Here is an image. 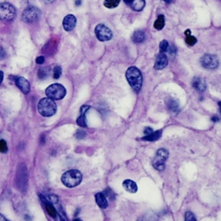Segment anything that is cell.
I'll list each match as a JSON object with an SVG mask.
<instances>
[{
	"label": "cell",
	"mask_w": 221,
	"mask_h": 221,
	"mask_svg": "<svg viewBox=\"0 0 221 221\" xmlns=\"http://www.w3.org/2000/svg\"><path fill=\"white\" fill-rule=\"evenodd\" d=\"M75 136H76V137H77V138L81 139V138H84V137L86 136V132L83 131H78Z\"/></svg>",
	"instance_id": "obj_33"
},
{
	"label": "cell",
	"mask_w": 221,
	"mask_h": 221,
	"mask_svg": "<svg viewBox=\"0 0 221 221\" xmlns=\"http://www.w3.org/2000/svg\"><path fill=\"white\" fill-rule=\"evenodd\" d=\"M162 131L161 130L157 131H153L152 133L149 134V135L143 136L142 139L144 140V141H150V142H152V141H157V140L159 139L161 136H162Z\"/></svg>",
	"instance_id": "obj_21"
},
{
	"label": "cell",
	"mask_w": 221,
	"mask_h": 221,
	"mask_svg": "<svg viewBox=\"0 0 221 221\" xmlns=\"http://www.w3.org/2000/svg\"><path fill=\"white\" fill-rule=\"evenodd\" d=\"M185 41L186 43H187V44L189 45V46H193V45L197 43V39L194 36H192V35H187V36H186Z\"/></svg>",
	"instance_id": "obj_28"
},
{
	"label": "cell",
	"mask_w": 221,
	"mask_h": 221,
	"mask_svg": "<svg viewBox=\"0 0 221 221\" xmlns=\"http://www.w3.org/2000/svg\"><path fill=\"white\" fill-rule=\"evenodd\" d=\"M60 216H61V221H68V219H67V218H66V216H65L63 213H60Z\"/></svg>",
	"instance_id": "obj_36"
},
{
	"label": "cell",
	"mask_w": 221,
	"mask_h": 221,
	"mask_svg": "<svg viewBox=\"0 0 221 221\" xmlns=\"http://www.w3.org/2000/svg\"><path fill=\"white\" fill-rule=\"evenodd\" d=\"M103 193L105 194V196L110 198V200H112V199L114 198V195H115L114 192H113L110 188H107L105 189V191H104Z\"/></svg>",
	"instance_id": "obj_29"
},
{
	"label": "cell",
	"mask_w": 221,
	"mask_h": 221,
	"mask_svg": "<svg viewBox=\"0 0 221 221\" xmlns=\"http://www.w3.org/2000/svg\"><path fill=\"white\" fill-rule=\"evenodd\" d=\"M168 49H169V44H168V42L167 40H163L160 43V52L162 54H164L165 52L168 51Z\"/></svg>",
	"instance_id": "obj_27"
},
{
	"label": "cell",
	"mask_w": 221,
	"mask_h": 221,
	"mask_svg": "<svg viewBox=\"0 0 221 221\" xmlns=\"http://www.w3.org/2000/svg\"><path fill=\"white\" fill-rule=\"evenodd\" d=\"M36 61L37 64H43V62L45 61V58H44V56H43V55H41V56H38V57L36 58Z\"/></svg>",
	"instance_id": "obj_34"
},
{
	"label": "cell",
	"mask_w": 221,
	"mask_h": 221,
	"mask_svg": "<svg viewBox=\"0 0 221 221\" xmlns=\"http://www.w3.org/2000/svg\"><path fill=\"white\" fill-rule=\"evenodd\" d=\"M192 84L193 88L197 90L198 92H200V93H202V92H204L205 90L207 89V84H206V81L204 80L203 79L196 77V78H194L193 80Z\"/></svg>",
	"instance_id": "obj_17"
},
{
	"label": "cell",
	"mask_w": 221,
	"mask_h": 221,
	"mask_svg": "<svg viewBox=\"0 0 221 221\" xmlns=\"http://www.w3.org/2000/svg\"><path fill=\"white\" fill-rule=\"evenodd\" d=\"M14 80L16 85L19 89L21 90L22 93L23 94H28L30 90V86L29 82L23 77H14Z\"/></svg>",
	"instance_id": "obj_11"
},
{
	"label": "cell",
	"mask_w": 221,
	"mask_h": 221,
	"mask_svg": "<svg viewBox=\"0 0 221 221\" xmlns=\"http://www.w3.org/2000/svg\"><path fill=\"white\" fill-rule=\"evenodd\" d=\"M162 1H164V2L167 3V4H170V3H172L173 0H162Z\"/></svg>",
	"instance_id": "obj_41"
},
{
	"label": "cell",
	"mask_w": 221,
	"mask_h": 221,
	"mask_svg": "<svg viewBox=\"0 0 221 221\" xmlns=\"http://www.w3.org/2000/svg\"><path fill=\"white\" fill-rule=\"evenodd\" d=\"M8 150L7 144L6 142L4 140H0V152L2 153H5Z\"/></svg>",
	"instance_id": "obj_32"
},
{
	"label": "cell",
	"mask_w": 221,
	"mask_h": 221,
	"mask_svg": "<svg viewBox=\"0 0 221 221\" xmlns=\"http://www.w3.org/2000/svg\"><path fill=\"white\" fill-rule=\"evenodd\" d=\"M80 4H81V1H80V0H76V1H75V4H76L77 6L80 5Z\"/></svg>",
	"instance_id": "obj_40"
},
{
	"label": "cell",
	"mask_w": 221,
	"mask_h": 221,
	"mask_svg": "<svg viewBox=\"0 0 221 221\" xmlns=\"http://www.w3.org/2000/svg\"><path fill=\"white\" fill-rule=\"evenodd\" d=\"M164 25H165V18H164V16L163 15L158 16V18H157V19L156 20V22L154 23V27H155V29L160 30V29H163Z\"/></svg>",
	"instance_id": "obj_23"
},
{
	"label": "cell",
	"mask_w": 221,
	"mask_h": 221,
	"mask_svg": "<svg viewBox=\"0 0 221 221\" xmlns=\"http://www.w3.org/2000/svg\"><path fill=\"white\" fill-rule=\"evenodd\" d=\"M212 120H213V122H218V117H216V116H214V117H213V118H212Z\"/></svg>",
	"instance_id": "obj_39"
},
{
	"label": "cell",
	"mask_w": 221,
	"mask_h": 221,
	"mask_svg": "<svg viewBox=\"0 0 221 221\" xmlns=\"http://www.w3.org/2000/svg\"><path fill=\"white\" fill-rule=\"evenodd\" d=\"M40 198H41V200H43V202L45 203L46 210L48 211V213L49 214L50 217L54 218H55L57 217V212L55 210V208L54 207L53 204L50 203L49 201H48L46 198L44 196H43V195H40Z\"/></svg>",
	"instance_id": "obj_18"
},
{
	"label": "cell",
	"mask_w": 221,
	"mask_h": 221,
	"mask_svg": "<svg viewBox=\"0 0 221 221\" xmlns=\"http://www.w3.org/2000/svg\"><path fill=\"white\" fill-rule=\"evenodd\" d=\"M82 181V175L79 170L72 169L65 172L61 176V182L68 188H75L78 186Z\"/></svg>",
	"instance_id": "obj_3"
},
{
	"label": "cell",
	"mask_w": 221,
	"mask_h": 221,
	"mask_svg": "<svg viewBox=\"0 0 221 221\" xmlns=\"http://www.w3.org/2000/svg\"><path fill=\"white\" fill-rule=\"evenodd\" d=\"M49 75V68H46V67L39 68V70H38V77H39V79H42V80L46 79Z\"/></svg>",
	"instance_id": "obj_26"
},
{
	"label": "cell",
	"mask_w": 221,
	"mask_h": 221,
	"mask_svg": "<svg viewBox=\"0 0 221 221\" xmlns=\"http://www.w3.org/2000/svg\"><path fill=\"white\" fill-rule=\"evenodd\" d=\"M95 35L100 42H106L112 38V32L107 26L98 24L95 28Z\"/></svg>",
	"instance_id": "obj_9"
},
{
	"label": "cell",
	"mask_w": 221,
	"mask_h": 221,
	"mask_svg": "<svg viewBox=\"0 0 221 221\" xmlns=\"http://www.w3.org/2000/svg\"><path fill=\"white\" fill-rule=\"evenodd\" d=\"M125 76L132 89L136 93H139L143 84V76L139 69L136 67H131L127 69Z\"/></svg>",
	"instance_id": "obj_1"
},
{
	"label": "cell",
	"mask_w": 221,
	"mask_h": 221,
	"mask_svg": "<svg viewBox=\"0 0 221 221\" xmlns=\"http://www.w3.org/2000/svg\"><path fill=\"white\" fill-rule=\"evenodd\" d=\"M201 66L206 69H216L218 67V60L216 55L206 54L200 59Z\"/></svg>",
	"instance_id": "obj_10"
},
{
	"label": "cell",
	"mask_w": 221,
	"mask_h": 221,
	"mask_svg": "<svg viewBox=\"0 0 221 221\" xmlns=\"http://www.w3.org/2000/svg\"><path fill=\"white\" fill-rule=\"evenodd\" d=\"M73 221H82V220L80 219V218H75Z\"/></svg>",
	"instance_id": "obj_44"
},
{
	"label": "cell",
	"mask_w": 221,
	"mask_h": 221,
	"mask_svg": "<svg viewBox=\"0 0 221 221\" xmlns=\"http://www.w3.org/2000/svg\"><path fill=\"white\" fill-rule=\"evenodd\" d=\"M76 22H77V19L74 15H68L65 17L63 22H62L63 28L66 31H71L75 29Z\"/></svg>",
	"instance_id": "obj_12"
},
{
	"label": "cell",
	"mask_w": 221,
	"mask_h": 221,
	"mask_svg": "<svg viewBox=\"0 0 221 221\" xmlns=\"http://www.w3.org/2000/svg\"><path fill=\"white\" fill-rule=\"evenodd\" d=\"M16 17V9L9 3L0 4V19L4 21H11Z\"/></svg>",
	"instance_id": "obj_7"
},
{
	"label": "cell",
	"mask_w": 221,
	"mask_h": 221,
	"mask_svg": "<svg viewBox=\"0 0 221 221\" xmlns=\"http://www.w3.org/2000/svg\"><path fill=\"white\" fill-rule=\"evenodd\" d=\"M95 200L98 204V206L101 208H106L108 207V201H107L106 197L105 196L103 193H98L95 194Z\"/></svg>",
	"instance_id": "obj_20"
},
{
	"label": "cell",
	"mask_w": 221,
	"mask_h": 221,
	"mask_svg": "<svg viewBox=\"0 0 221 221\" xmlns=\"http://www.w3.org/2000/svg\"><path fill=\"white\" fill-rule=\"evenodd\" d=\"M41 11L38 8L35 7V6H30L28 7L27 9H25V11L23 13L22 18L25 23H34V22L37 21L41 17Z\"/></svg>",
	"instance_id": "obj_8"
},
{
	"label": "cell",
	"mask_w": 221,
	"mask_h": 221,
	"mask_svg": "<svg viewBox=\"0 0 221 221\" xmlns=\"http://www.w3.org/2000/svg\"><path fill=\"white\" fill-rule=\"evenodd\" d=\"M185 221H197V219L193 213L187 212L185 213Z\"/></svg>",
	"instance_id": "obj_31"
},
{
	"label": "cell",
	"mask_w": 221,
	"mask_h": 221,
	"mask_svg": "<svg viewBox=\"0 0 221 221\" xmlns=\"http://www.w3.org/2000/svg\"><path fill=\"white\" fill-rule=\"evenodd\" d=\"M37 109L40 114L43 117H51L56 113L57 105L54 100L49 98H43L38 102Z\"/></svg>",
	"instance_id": "obj_2"
},
{
	"label": "cell",
	"mask_w": 221,
	"mask_h": 221,
	"mask_svg": "<svg viewBox=\"0 0 221 221\" xmlns=\"http://www.w3.org/2000/svg\"><path fill=\"white\" fill-rule=\"evenodd\" d=\"M3 80H4V73L2 71H0V84L2 83Z\"/></svg>",
	"instance_id": "obj_37"
},
{
	"label": "cell",
	"mask_w": 221,
	"mask_h": 221,
	"mask_svg": "<svg viewBox=\"0 0 221 221\" xmlns=\"http://www.w3.org/2000/svg\"><path fill=\"white\" fill-rule=\"evenodd\" d=\"M137 221H157V217L154 213H146L141 216Z\"/></svg>",
	"instance_id": "obj_24"
},
{
	"label": "cell",
	"mask_w": 221,
	"mask_h": 221,
	"mask_svg": "<svg viewBox=\"0 0 221 221\" xmlns=\"http://www.w3.org/2000/svg\"><path fill=\"white\" fill-rule=\"evenodd\" d=\"M0 221H9L6 218L4 217V215H2V214H0Z\"/></svg>",
	"instance_id": "obj_38"
},
{
	"label": "cell",
	"mask_w": 221,
	"mask_h": 221,
	"mask_svg": "<svg viewBox=\"0 0 221 221\" xmlns=\"http://www.w3.org/2000/svg\"><path fill=\"white\" fill-rule=\"evenodd\" d=\"M145 39V34L142 30H136L132 36V41L136 43H140Z\"/></svg>",
	"instance_id": "obj_22"
},
{
	"label": "cell",
	"mask_w": 221,
	"mask_h": 221,
	"mask_svg": "<svg viewBox=\"0 0 221 221\" xmlns=\"http://www.w3.org/2000/svg\"><path fill=\"white\" fill-rule=\"evenodd\" d=\"M123 187L127 191V192L131 193H135L137 191V185L135 182H133L130 179L125 180L123 182Z\"/></svg>",
	"instance_id": "obj_19"
},
{
	"label": "cell",
	"mask_w": 221,
	"mask_h": 221,
	"mask_svg": "<svg viewBox=\"0 0 221 221\" xmlns=\"http://www.w3.org/2000/svg\"><path fill=\"white\" fill-rule=\"evenodd\" d=\"M28 171L27 168L24 163L20 164L18 166V171H17V175H16V180H15V184L17 188L22 193L26 192L27 189V185H28Z\"/></svg>",
	"instance_id": "obj_4"
},
{
	"label": "cell",
	"mask_w": 221,
	"mask_h": 221,
	"mask_svg": "<svg viewBox=\"0 0 221 221\" xmlns=\"http://www.w3.org/2000/svg\"><path fill=\"white\" fill-rule=\"evenodd\" d=\"M54 1V0H44V2H45V3H48V4H49V3H53Z\"/></svg>",
	"instance_id": "obj_42"
},
{
	"label": "cell",
	"mask_w": 221,
	"mask_h": 221,
	"mask_svg": "<svg viewBox=\"0 0 221 221\" xmlns=\"http://www.w3.org/2000/svg\"><path fill=\"white\" fill-rule=\"evenodd\" d=\"M168 58L164 54L161 53L160 54H158L156 59V62L154 65V68L157 70H162L167 67L168 65Z\"/></svg>",
	"instance_id": "obj_13"
},
{
	"label": "cell",
	"mask_w": 221,
	"mask_h": 221,
	"mask_svg": "<svg viewBox=\"0 0 221 221\" xmlns=\"http://www.w3.org/2000/svg\"><path fill=\"white\" fill-rule=\"evenodd\" d=\"M218 106H219V111H220V114H221V101L218 102Z\"/></svg>",
	"instance_id": "obj_43"
},
{
	"label": "cell",
	"mask_w": 221,
	"mask_h": 221,
	"mask_svg": "<svg viewBox=\"0 0 221 221\" xmlns=\"http://www.w3.org/2000/svg\"><path fill=\"white\" fill-rule=\"evenodd\" d=\"M166 104L168 106V110L174 112V113H177L180 111V105H179L178 100H175V98L169 97L166 100Z\"/></svg>",
	"instance_id": "obj_15"
},
{
	"label": "cell",
	"mask_w": 221,
	"mask_h": 221,
	"mask_svg": "<svg viewBox=\"0 0 221 221\" xmlns=\"http://www.w3.org/2000/svg\"><path fill=\"white\" fill-rule=\"evenodd\" d=\"M120 3V0H105L104 5L108 9H113L118 6Z\"/></svg>",
	"instance_id": "obj_25"
},
{
	"label": "cell",
	"mask_w": 221,
	"mask_h": 221,
	"mask_svg": "<svg viewBox=\"0 0 221 221\" xmlns=\"http://www.w3.org/2000/svg\"><path fill=\"white\" fill-rule=\"evenodd\" d=\"M126 4L131 7L132 10L136 11H143L145 6V1L144 0H124Z\"/></svg>",
	"instance_id": "obj_14"
},
{
	"label": "cell",
	"mask_w": 221,
	"mask_h": 221,
	"mask_svg": "<svg viewBox=\"0 0 221 221\" xmlns=\"http://www.w3.org/2000/svg\"><path fill=\"white\" fill-rule=\"evenodd\" d=\"M168 157V151L165 149H160L157 150V155L152 161L153 167L157 170L162 171L165 168V162Z\"/></svg>",
	"instance_id": "obj_6"
},
{
	"label": "cell",
	"mask_w": 221,
	"mask_h": 221,
	"mask_svg": "<svg viewBox=\"0 0 221 221\" xmlns=\"http://www.w3.org/2000/svg\"><path fill=\"white\" fill-rule=\"evenodd\" d=\"M90 109L89 105H82L80 108V115L77 118V124L81 127H86V113L87 110Z\"/></svg>",
	"instance_id": "obj_16"
},
{
	"label": "cell",
	"mask_w": 221,
	"mask_h": 221,
	"mask_svg": "<svg viewBox=\"0 0 221 221\" xmlns=\"http://www.w3.org/2000/svg\"><path fill=\"white\" fill-rule=\"evenodd\" d=\"M46 95L53 100H60L66 96V88L61 84H52L46 89Z\"/></svg>",
	"instance_id": "obj_5"
},
{
	"label": "cell",
	"mask_w": 221,
	"mask_h": 221,
	"mask_svg": "<svg viewBox=\"0 0 221 221\" xmlns=\"http://www.w3.org/2000/svg\"><path fill=\"white\" fill-rule=\"evenodd\" d=\"M154 131L152 130L151 128H149V127H147V128H145V130H144V134H145V136L149 135V134H150V133H152Z\"/></svg>",
	"instance_id": "obj_35"
},
{
	"label": "cell",
	"mask_w": 221,
	"mask_h": 221,
	"mask_svg": "<svg viewBox=\"0 0 221 221\" xmlns=\"http://www.w3.org/2000/svg\"><path fill=\"white\" fill-rule=\"evenodd\" d=\"M61 73H62V70H61V67H55L54 68V79H59L61 77Z\"/></svg>",
	"instance_id": "obj_30"
}]
</instances>
